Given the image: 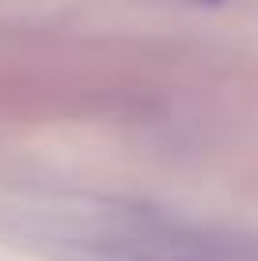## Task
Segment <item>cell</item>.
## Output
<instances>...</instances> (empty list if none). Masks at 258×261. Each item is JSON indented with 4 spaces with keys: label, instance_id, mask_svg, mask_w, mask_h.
Here are the masks:
<instances>
[{
    "label": "cell",
    "instance_id": "obj_1",
    "mask_svg": "<svg viewBox=\"0 0 258 261\" xmlns=\"http://www.w3.org/2000/svg\"><path fill=\"white\" fill-rule=\"evenodd\" d=\"M140 261H258L254 246H239L224 239L217 242L201 231H179V227H156L129 242Z\"/></svg>",
    "mask_w": 258,
    "mask_h": 261
}]
</instances>
